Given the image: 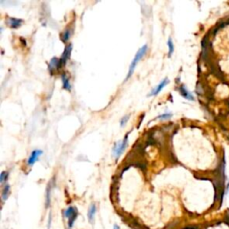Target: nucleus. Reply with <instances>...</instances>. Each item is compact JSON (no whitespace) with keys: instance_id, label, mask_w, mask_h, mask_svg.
I'll return each mask as SVG.
<instances>
[{"instance_id":"nucleus-1","label":"nucleus","mask_w":229,"mask_h":229,"mask_svg":"<svg viewBox=\"0 0 229 229\" xmlns=\"http://www.w3.org/2000/svg\"><path fill=\"white\" fill-rule=\"evenodd\" d=\"M147 50H148V46H147V45L142 46V47L138 50V52L136 53L134 60L132 61V64H131V65H130V67H129V72H128V75H127V76H126V80H128L130 77L133 75V74H134V69H135V66L137 65V64L139 63V61L146 55Z\"/></svg>"},{"instance_id":"nucleus-2","label":"nucleus","mask_w":229,"mask_h":229,"mask_svg":"<svg viewBox=\"0 0 229 229\" xmlns=\"http://www.w3.org/2000/svg\"><path fill=\"white\" fill-rule=\"evenodd\" d=\"M126 145H127V135L124 137V141H121L120 143H115L114 146V148H113V155L116 157V158H119L120 157V155L123 153V151L125 150V148H126Z\"/></svg>"},{"instance_id":"nucleus-3","label":"nucleus","mask_w":229,"mask_h":229,"mask_svg":"<svg viewBox=\"0 0 229 229\" xmlns=\"http://www.w3.org/2000/svg\"><path fill=\"white\" fill-rule=\"evenodd\" d=\"M71 51H72V45H68L65 47V51L62 55V57L60 58V65L61 66L62 65H65L66 61L70 58V55H71Z\"/></svg>"},{"instance_id":"nucleus-4","label":"nucleus","mask_w":229,"mask_h":229,"mask_svg":"<svg viewBox=\"0 0 229 229\" xmlns=\"http://www.w3.org/2000/svg\"><path fill=\"white\" fill-rule=\"evenodd\" d=\"M42 151H40V150H35V151H33L32 154H31V156L29 157V158H28V165L29 166H32L37 160L38 159V158H39V156H41L42 155Z\"/></svg>"},{"instance_id":"nucleus-5","label":"nucleus","mask_w":229,"mask_h":229,"mask_svg":"<svg viewBox=\"0 0 229 229\" xmlns=\"http://www.w3.org/2000/svg\"><path fill=\"white\" fill-rule=\"evenodd\" d=\"M169 82V81H168V78H166L165 80H163L154 90H153L151 92V94H150V96H155V95H157V94H158L161 91H162V89L168 84Z\"/></svg>"},{"instance_id":"nucleus-6","label":"nucleus","mask_w":229,"mask_h":229,"mask_svg":"<svg viewBox=\"0 0 229 229\" xmlns=\"http://www.w3.org/2000/svg\"><path fill=\"white\" fill-rule=\"evenodd\" d=\"M7 23H8V25H9L12 29H17V28H19L20 26L22 25V21L20 19H17V18L10 17V18L7 19Z\"/></svg>"},{"instance_id":"nucleus-7","label":"nucleus","mask_w":229,"mask_h":229,"mask_svg":"<svg viewBox=\"0 0 229 229\" xmlns=\"http://www.w3.org/2000/svg\"><path fill=\"white\" fill-rule=\"evenodd\" d=\"M96 205L95 204H91L90 209H89V211H88V218H89V221L90 223H93L94 222V217H95V214H96Z\"/></svg>"},{"instance_id":"nucleus-8","label":"nucleus","mask_w":229,"mask_h":229,"mask_svg":"<svg viewBox=\"0 0 229 229\" xmlns=\"http://www.w3.org/2000/svg\"><path fill=\"white\" fill-rule=\"evenodd\" d=\"M61 66L60 65V59H58L57 57H53L49 63V70L52 72L53 70H56V69H58L59 67Z\"/></svg>"},{"instance_id":"nucleus-9","label":"nucleus","mask_w":229,"mask_h":229,"mask_svg":"<svg viewBox=\"0 0 229 229\" xmlns=\"http://www.w3.org/2000/svg\"><path fill=\"white\" fill-rule=\"evenodd\" d=\"M179 91H180V93L182 94V96H183L184 98H185L186 99H189V100H193V99H194L193 96L191 95V93L186 90V88H185L184 86H181V87L179 88Z\"/></svg>"},{"instance_id":"nucleus-10","label":"nucleus","mask_w":229,"mask_h":229,"mask_svg":"<svg viewBox=\"0 0 229 229\" xmlns=\"http://www.w3.org/2000/svg\"><path fill=\"white\" fill-rule=\"evenodd\" d=\"M75 215H78V212H77L76 208L75 207H69L67 210H65L64 211V217H66V218H69Z\"/></svg>"},{"instance_id":"nucleus-11","label":"nucleus","mask_w":229,"mask_h":229,"mask_svg":"<svg viewBox=\"0 0 229 229\" xmlns=\"http://www.w3.org/2000/svg\"><path fill=\"white\" fill-rule=\"evenodd\" d=\"M62 81H63V87H64V89L66 90V91H70L71 90V84H70L68 77L66 76V75H65V74L62 75Z\"/></svg>"},{"instance_id":"nucleus-12","label":"nucleus","mask_w":229,"mask_h":229,"mask_svg":"<svg viewBox=\"0 0 229 229\" xmlns=\"http://www.w3.org/2000/svg\"><path fill=\"white\" fill-rule=\"evenodd\" d=\"M71 36H72V32L69 28H67L66 30H65V32L62 34V40L64 42H66L69 38H71Z\"/></svg>"},{"instance_id":"nucleus-13","label":"nucleus","mask_w":229,"mask_h":229,"mask_svg":"<svg viewBox=\"0 0 229 229\" xmlns=\"http://www.w3.org/2000/svg\"><path fill=\"white\" fill-rule=\"evenodd\" d=\"M9 193H10V186H9V184H6V185H5V187L3 189V191H2V199H3V201H5L8 198Z\"/></svg>"},{"instance_id":"nucleus-14","label":"nucleus","mask_w":229,"mask_h":229,"mask_svg":"<svg viewBox=\"0 0 229 229\" xmlns=\"http://www.w3.org/2000/svg\"><path fill=\"white\" fill-rule=\"evenodd\" d=\"M51 192V184L48 185V189H47V195H46V207L48 208L50 204V193Z\"/></svg>"},{"instance_id":"nucleus-15","label":"nucleus","mask_w":229,"mask_h":229,"mask_svg":"<svg viewBox=\"0 0 229 229\" xmlns=\"http://www.w3.org/2000/svg\"><path fill=\"white\" fill-rule=\"evenodd\" d=\"M168 48H169V53H168V55H169V57H170L172 54H173V52H174V44H173V41H172L171 38H168Z\"/></svg>"},{"instance_id":"nucleus-16","label":"nucleus","mask_w":229,"mask_h":229,"mask_svg":"<svg viewBox=\"0 0 229 229\" xmlns=\"http://www.w3.org/2000/svg\"><path fill=\"white\" fill-rule=\"evenodd\" d=\"M7 177H8V173L5 171L2 172L1 174H0V182H1V184H4L5 181L7 179Z\"/></svg>"},{"instance_id":"nucleus-17","label":"nucleus","mask_w":229,"mask_h":229,"mask_svg":"<svg viewBox=\"0 0 229 229\" xmlns=\"http://www.w3.org/2000/svg\"><path fill=\"white\" fill-rule=\"evenodd\" d=\"M129 117H130V115L129 114H127V115H125V116H124L122 119H121V123H120V125L121 126H124L126 123H127V121H128V119H129Z\"/></svg>"},{"instance_id":"nucleus-18","label":"nucleus","mask_w":229,"mask_h":229,"mask_svg":"<svg viewBox=\"0 0 229 229\" xmlns=\"http://www.w3.org/2000/svg\"><path fill=\"white\" fill-rule=\"evenodd\" d=\"M171 116V114H161V115H159L158 118V119H168V118H170Z\"/></svg>"},{"instance_id":"nucleus-19","label":"nucleus","mask_w":229,"mask_h":229,"mask_svg":"<svg viewBox=\"0 0 229 229\" xmlns=\"http://www.w3.org/2000/svg\"><path fill=\"white\" fill-rule=\"evenodd\" d=\"M50 226H51V213L49 214V219H48V229L50 228Z\"/></svg>"},{"instance_id":"nucleus-20","label":"nucleus","mask_w":229,"mask_h":229,"mask_svg":"<svg viewBox=\"0 0 229 229\" xmlns=\"http://www.w3.org/2000/svg\"><path fill=\"white\" fill-rule=\"evenodd\" d=\"M114 229H119V227H118V226H117V225H114Z\"/></svg>"}]
</instances>
